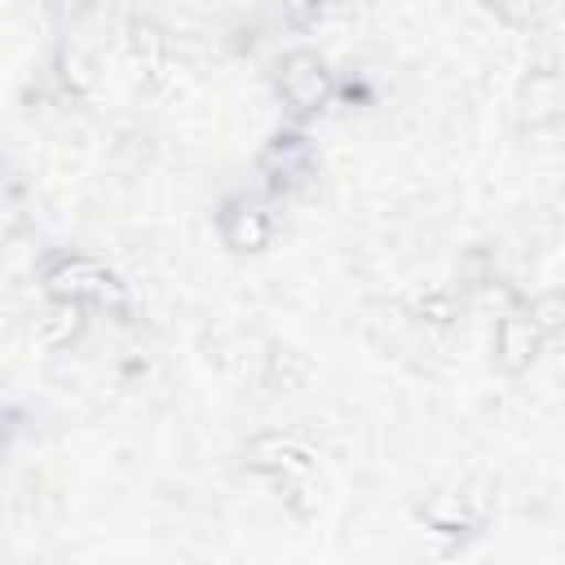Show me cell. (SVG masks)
Listing matches in <instances>:
<instances>
[{
  "label": "cell",
  "mask_w": 565,
  "mask_h": 565,
  "mask_svg": "<svg viewBox=\"0 0 565 565\" xmlns=\"http://www.w3.org/2000/svg\"><path fill=\"white\" fill-rule=\"evenodd\" d=\"M534 349H539V322L534 318H521V313L503 318V327H499V353H503V362L508 366H525L534 358Z\"/></svg>",
  "instance_id": "277c9868"
},
{
  "label": "cell",
  "mask_w": 565,
  "mask_h": 565,
  "mask_svg": "<svg viewBox=\"0 0 565 565\" xmlns=\"http://www.w3.org/2000/svg\"><path fill=\"white\" fill-rule=\"evenodd\" d=\"M252 463L256 468H269V472H305L309 468V455L291 441H278V437H265L252 446Z\"/></svg>",
  "instance_id": "5b68a950"
},
{
  "label": "cell",
  "mask_w": 565,
  "mask_h": 565,
  "mask_svg": "<svg viewBox=\"0 0 565 565\" xmlns=\"http://www.w3.org/2000/svg\"><path fill=\"white\" fill-rule=\"evenodd\" d=\"M278 84H282V97H287L296 110H313V106L327 97V71H322V62L309 57V53H291V57L282 62Z\"/></svg>",
  "instance_id": "7a4b0ae2"
},
{
  "label": "cell",
  "mask_w": 565,
  "mask_h": 565,
  "mask_svg": "<svg viewBox=\"0 0 565 565\" xmlns=\"http://www.w3.org/2000/svg\"><path fill=\"white\" fill-rule=\"evenodd\" d=\"M49 287L62 300H102V305L110 300V305H124V287L115 282V274H106L97 260H84V256H66L62 265H53Z\"/></svg>",
  "instance_id": "6da1fadb"
},
{
  "label": "cell",
  "mask_w": 565,
  "mask_h": 565,
  "mask_svg": "<svg viewBox=\"0 0 565 565\" xmlns=\"http://www.w3.org/2000/svg\"><path fill=\"white\" fill-rule=\"evenodd\" d=\"M265 238H269V216H265L260 207L234 203V207L225 212V243H230V247L256 252V247H265Z\"/></svg>",
  "instance_id": "3957f363"
}]
</instances>
